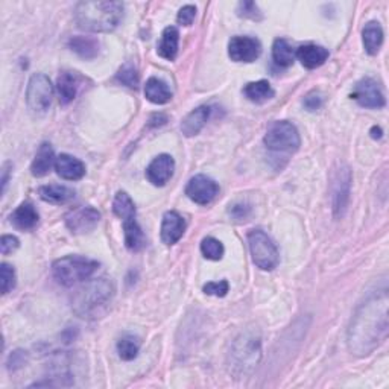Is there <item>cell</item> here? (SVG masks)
Segmentation results:
<instances>
[{"label":"cell","mask_w":389,"mask_h":389,"mask_svg":"<svg viewBox=\"0 0 389 389\" xmlns=\"http://www.w3.org/2000/svg\"><path fill=\"white\" fill-rule=\"evenodd\" d=\"M55 152L50 143H41L40 148H38L35 158L32 164H30V172H32L34 177L41 178L46 177L52 169V166H55Z\"/></svg>","instance_id":"cell-21"},{"label":"cell","mask_w":389,"mask_h":389,"mask_svg":"<svg viewBox=\"0 0 389 389\" xmlns=\"http://www.w3.org/2000/svg\"><path fill=\"white\" fill-rule=\"evenodd\" d=\"M204 294L211 295V296H225L230 291V285H228L227 280H219V281H209L207 285L202 287Z\"/></svg>","instance_id":"cell-36"},{"label":"cell","mask_w":389,"mask_h":389,"mask_svg":"<svg viewBox=\"0 0 389 389\" xmlns=\"http://www.w3.org/2000/svg\"><path fill=\"white\" fill-rule=\"evenodd\" d=\"M55 171L63 180L78 181L86 175V164L73 155L61 154L55 160Z\"/></svg>","instance_id":"cell-17"},{"label":"cell","mask_w":389,"mask_h":389,"mask_svg":"<svg viewBox=\"0 0 389 389\" xmlns=\"http://www.w3.org/2000/svg\"><path fill=\"white\" fill-rule=\"evenodd\" d=\"M68 48L84 59H95L99 55V48L101 46H99V41L93 37L76 35L68 40Z\"/></svg>","instance_id":"cell-26"},{"label":"cell","mask_w":389,"mask_h":389,"mask_svg":"<svg viewBox=\"0 0 389 389\" xmlns=\"http://www.w3.org/2000/svg\"><path fill=\"white\" fill-rule=\"evenodd\" d=\"M238 15H239V17L249 19V20H254V21H258V20L263 19L260 10H258V6L254 2H240L238 5Z\"/></svg>","instance_id":"cell-35"},{"label":"cell","mask_w":389,"mask_h":389,"mask_svg":"<svg viewBox=\"0 0 389 389\" xmlns=\"http://www.w3.org/2000/svg\"><path fill=\"white\" fill-rule=\"evenodd\" d=\"M321 105H323V97L321 95L316 93V91H312V93L304 97V106H306L309 111H316L321 108Z\"/></svg>","instance_id":"cell-40"},{"label":"cell","mask_w":389,"mask_h":389,"mask_svg":"<svg viewBox=\"0 0 389 389\" xmlns=\"http://www.w3.org/2000/svg\"><path fill=\"white\" fill-rule=\"evenodd\" d=\"M218 192V182L207 177V175H195L186 186V195L189 196V200L200 205L210 204L216 198Z\"/></svg>","instance_id":"cell-13"},{"label":"cell","mask_w":389,"mask_h":389,"mask_svg":"<svg viewBox=\"0 0 389 389\" xmlns=\"http://www.w3.org/2000/svg\"><path fill=\"white\" fill-rule=\"evenodd\" d=\"M371 135H372V139H380V137H382V129L374 126L371 129Z\"/></svg>","instance_id":"cell-43"},{"label":"cell","mask_w":389,"mask_h":389,"mask_svg":"<svg viewBox=\"0 0 389 389\" xmlns=\"http://www.w3.org/2000/svg\"><path fill=\"white\" fill-rule=\"evenodd\" d=\"M262 44L253 37H233L228 43V55L236 63H254L260 57Z\"/></svg>","instance_id":"cell-12"},{"label":"cell","mask_w":389,"mask_h":389,"mask_svg":"<svg viewBox=\"0 0 389 389\" xmlns=\"http://www.w3.org/2000/svg\"><path fill=\"white\" fill-rule=\"evenodd\" d=\"M262 357V342L257 330L251 329L236 338L230 352V370L238 377L253 371Z\"/></svg>","instance_id":"cell-4"},{"label":"cell","mask_w":389,"mask_h":389,"mask_svg":"<svg viewBox=\"0 0 389 389\" xmlns=\"http://www.w3.org/2000/svg\"><path fill=\"white\" fill-rule=\"evenodd\" d=\"M272 59L278 67H289L294 64L295 52L285 38H277L272 44Z\"/></svg>","instance_id":"cell-29"},{"label":"cell","mask_w":389,"mask_h":389,"mask_svg":"<svg viewBox=\"0 0 389 389\" xmlns=\"http://www.w3.org/2000/svg\"><path fill=\"white\" fill-rule=\"evenodd\" d=\"M210 113H211V108L207 105H201V106H198V108L190 111L181 124L182 134H184L186 137H193L196 134H200L201 129L205 126V124H207Z\"/></svg>","instance_id":"cell-20"},{"label":"cell","mask_w":389,"mask_h":389,"mask_svg":"<svg viewBox=\"0 0 389 389\" xmlns=\"http://www.w3.org/2000/svg\"><path fill=\"white\" fill-rule=\"evenodd\" d=\"M265 144L274 152H295L301 144L298 129L291 122H272L265 134Z\"/></svg>","instance_id":"cell-7"},{"label":"cell","mask_w":389,"mask_h":389,"mask_svg":"<svg viewBox=\"0 0 389 389\" xmlns=\"http://www.w3.org/2000/svg\"><path fill=\"white\" fill-rule=\"evenodd\" d=\"M363 48L368 55H377L383 44V29L379 21H370L362 30Z\"/></svg>","instance_id":"cell-25"},{"label":"cell","mask_w":389,"mask_h":389,"mask_svg":"<svg viewBox=\"0 0 389 389\" xmlns=\"http://www.w3.org/2000/svg\"><path fill=\"white\" fill-rule=\"evenodd\" d=\"M195 17H196V8L193 5H186L178 11L177 21L182 26H190L193 23Z\"/></svg>","instance_id":"cell-37"},{"label":"cell","mask_w":389,"mask_h":389,"mask_svg":"<svg viewBox=\"0 0 389 389\" xmlns=\"http://www.w3.org/2000/svg\"><path fill=\"white\" fill-rule=\"evenodd\" d=\"M101 220V213L95 207H76L64 216L66 227L73 234H86L93 231Z\"/></svg>","instance_id":"cell-10"},{"label":"cell","mask_w":389,"mask_h":389,"mask_svg":"<svg viewBox=\"0 0 389 389\" xmlns=\"http://www.w3.org/2000/svg\"><path fill=\"white\" fill-rule=\"evenodd\" d=\"M388 292L382 291L371 295L362 303L348 327V350L357 357L370 356L383 344L388 338Z\"/></svg>","instance_id":"cell-1"},{"label":"cell","mask_w":389,"mask_h":389,"mask_svg":"<svg viewBox=\"0 0 389 389\" xmlns=\"http://www.w3.org/2000/svg\"><path fill=\"white\" fill-rule=\"evenodd\" d=\"M175 171V162L169 154H160L149 163L146 169V178L151 184L157 187L164 186L172 178Z\"/></svg>","instance_id":"cell-14"},{"label":"cell","mask_w":389,"mask_h":389,"mask_svg":"<svg viewBox=\"0 0 389 389\" xmlns=\"http://www.w3.org/2000/svg\"><path fill=\"white\" fill-rule=\"evenodd\" d=\"M243 95L248 99V101L254 104H263L266 101H271V99L276 96V91H274L272 86L265 79L248 82L245 87H243Z\"/></svg>","instance_id":"cell-27"},{"label":"cell","mask_w":389,"mask_h":389,"mask_svg":"<svg viewBox=\"0 0 389 389\" xmlns=\"http://www.w3.org/2000/svg\"><path fill=\"white\" fill-rule=\"evenodd\" d=\"M26 352H21V350H17V352H14L11 356H10V361H8V368L15 371V370H19L21 368L23 365L26 363Z\"/></svg>","instance_id":"cell-41"},{"label":"cell","mask_w":389,"mask_h":389,"mask_svg":"<svg viewBox=\"0 0 389 389\" xmlns=\"http://www.w3.org/2000/svg\"><path fill=\"white\" fill-rule=\"evenodd\" d=\"M114 292L116 287L110 278L91 280L73 295L72 309L79 318L96 319L110 306Z\"/></svg>","instance_id":"cell-3"},{"label":"cell","mask_w":389,"mask_h":389,"mask_svg":"<svg viewBox=\"0 0 389 389\" xmlns=\"http://www.w3.org/2000/svg\"><path fill=\"white\" fill-rule=\"evenodd\" d=\"M11 172V163H5L2 166V193H5L6 184H8V175Z\"/></svg>","instance_id":"cell-42"},{"label":"cell","mask_w":389,"mask_h":389,"mask_svg":"<svg viewBox=\"0 0 389 389\" xmlns=\"http://www.w3.org/2000/svg\"><path fill=\"white\" fill-rule=\"evenodd\" d=\"M124 222V234H125V247L133 251V253H137V251H140L144 247V234L142 231V228L137 222L135 216L133 218H128L125 220H122Z\"/></svg>","instance_id":"cell-28"},{"label":"cell","mask_w":389,"mask_h":389,"mask_svg":"<svg viewBox=\"0 0 389 389\" xmlns=\"http://www.w3.org/2000/svg\"><path fill=\"white\" fill-rule=\"evenodd\" d=\"M124 17L122 2H79L75 6V21L88 32H111Z\"/></svg>","instance_id":"cell-2"},{"label":"cell","mask_w":389,"mask_h":389,"mask_svg":"<svg viewBox=\"0 0 389 389\" xmlns=\"http://www.w3.org/2000/svg\"><path fill=\"white\" fill-rule=\"evenodd\" d=\"M19 247H20V242L17 238H15V236L5 234V236H2V239H0V253H2L3 256L14 253V251Z\"/></svg>","instance_id":"cell-38"},{"label":"cell","mask_w":389,"mask_h":389,"mask_svg":"<svg viewBox=\"0 0 389 389\" xmlns=\"http://www.w3.org/2000/svg\"><path fill=\"white\" fill-rule=\"evenodd\" d=\"M113 211L122 220L135 216V205L131 196L126 192H117L113 200Z\"/></svg>","instance_id":"cell-31"},{"label":"cell","mask_w":389,"mask_h":389,"mask_svg":"<svg viewBox=\"0 0 389 389\" xmlns=\"http://www.w3.org/2000/svg\"><path fill=\"white\" fill-rule=\"evenodd\" d=\"M352 99L363 108H383L386 101L379 82L372 78H363L354 86Z\"/></svg>","instance_id":"cell-11"},{"label":"cell","mask_w":389,"mask_h":389,"mask_svg":"<svg viewBox=\"0 0 389 389\" xmlns=\"http://www.w3.org/2000/svg\"><path fill=\"white\" fill-rule=\"evenodd\" d=\"M295 57L298 58V61L304 67L314 70V68L321 67L325 63L327 58H329V50L323 48V46L309 43L300 46L295 52Z\"/></svg>","instance_id":"cell-18"},{"label":"cell","mask_w":389,"mask_h":389,"mask_svg":"<svg viewBox=\"0 0 389 389\" xmlns=\"http://www.w3.org/2000/svg\"><path fill=\"white\" fill-rule=\"evenodd\" d=\"M186 231V220L177 211H166L162 220V240L166 245H175Z\"/></svg>","instance_id":"cell-15"},{"label":"cell","mask_w":389,"mask_h":389,"mask_svg":"<svg viewBox=\"0 0 389 389\" xmlns=\"http://www.w3.org/2000/svg\"><path fill=\"white\" fill-rule=\"evenodd\" d=\"M81 82H82V76L78 72H70V70L61 72L57 79L59 102L63 105L70 104L76 97V95H78V91L81 88Z\"/></svg>","instance_id":"cell-16"},{"label":"cell","mask_w":389,"mask_h":389,"mask_svg":"<svg viewBox=\"0 0 389 389\" xmlns=\"http://www.w3.org/2000/svg\"><path fill=\"white\" fill-rule=\"evenodd\" d=\"M352 192V172L347 166L334 171L332 178V207L334 218H342L347 210Z\"/></svg>","instance_id":"cell-9"},{"label":"cell","mask_w":389,"mask_h":389,"mask_svg":"<svg viewBox=\"0 0 389 389\" xmlns=\"http://www.w3.org/2000/svg\"><path fill=\"white\" fill-rule=\"evenodd\" d=\"M53 97V86L48 76L35 73L28 82L26 104L29 110L37 114H43L49 110Z\"/></svg>","instance_id":"cell-8"},{"label":"cell","mask_w":389,"mask_h":389,"mask_svg":"<svg viewBox=\"0 0 389 389\" xmlns=\"http://www.w3.org/2000/svg\"><path fill=\"white\" fill-rule=\"evenodd\" d=\"M10 219H11V224L17 228V230L29 231L37 227L40 216H38V211L34 207V204L21 202L19 207L12 211Z\"/></svg>","instance_id":"cell-19"},{"label":"cell","mask_w":389,"mask_h":389,"mask_svg":"<svg viewBox=\"0 0 389 389\" xmlns=\"http://www.w3.org/2000/svg\"><path fill=\"white\" fill-rule=\"evenodd\" d=\"M178 43H180V32L175 26H167L162 38H160V43L157 46V53L162 58L167 61H173L178 55Z\"/></svg>","instance_id":"cell-22"},{"label":"cell","mask_w":389,"mask_h":389,"mask_svg":"<svg viewBox=\"0 0 389 389\" xmlns=\"http://www.w3.org/2000/svg\"><path fill=\"white\" fill-rule=\"evenodd\" d=\"M144 96L152 104L164 105L172 99V91L163 79L152 76L146 81V86H144Z\"/></svg>","instance_id":"cell-24"},{"label":"cell","mask_w":389,"mask_h":389,"mask_svg":"<svg viewBox=\"0 0 389 389\" xmlns=\"http://www.w3.org/2000/svg\"><path fill=\"white\" fill-rule=\"evenodd\" d=\"M230 215L234 218V219H238V220H242V219H247L249 216V213H251V207L248 204L245 202H236L233 205H230Z\"/></svg>","instance_id":"cell-39"},{"label":"cell","mask_w":389,"mask_h":389,"mask_svg":"<svg viewBox=\"0 0 389 389\" xmlns=\"http://www.w3.org/2000/svg\"><path fill=\"white\" fill-rule=\"evenodd\" d=\"M140 350V339L131 333H125L117 342V353L122 361H134Z\"/></svg>","instance_id":"cell-30"},{"label":"cell","mask_w":389,"mask_h":389,"mask_svg":"<svg viewBox=\"0 0 389 389\" xmlns=\"http://www.w3.org/2000/svg\"><path fill=\"white\" fill-rule=\"evenodd\" d=\"M38 195H40V198L44 202L63 205L73 200L75 190H72L67 186H61V184H48V186H41L40 189H38Z\"/></svg>","instance_id":"cell-23"},{"label":"cell","mask_w":389,"mask_h":389,"mask_svg":"<svg viewBox=\"0 0 389 389\" xmlns=\"http://www.w3.org/2000/svg\"><path fill=\"white\" fill-rule=\"evenodd\" d=\"M0 286H2V294L11 292L15 287V271L5 262L0 265Z\"/></svg>","instance_id":"cell-34"},{"label":"cell","mask_w":389,"mask_h":389,"mask_svg":"<svg viewBox=\"0 0 389 389\" xmlns=\"http://www.w3.org/2000/svg\"><path fill=\"white\" fill-rule=\"evenodd\" d=\"M116 79L129 88H137V86H139V72H137V67L133 63H125L119 68Z\"/></svg>","instance_id":"cell-33"},{"label":"cell","mask_w":389,"mask_h":389,"mask_svg":"<svg viewBox=\"0 0 389 389\" xmlns=\"http://www.w3.org/2000/svg\"><path fill=\"white\" fill-rule=\"evenodd\" d=\"M248 245L251 258L257 268L262 271H272L277 268L280 262L277 245L265 231L251 230L248 233Z\"/></svg>","instance_id":"cell-6"},{"label":"cell","mask_w":389,"mask_h":389,"mask_svg":"<svg viewBox=\"0 0 389 389\" xmlns=\"http://www.w3.org/2000/svg\"><path fill=\"white\" fill-rule=\"evenodd\" d=\"M201 253L205 258H207V260H215V262L220 260L224 256L222 242L211 238V236H209V238H204L201 242Z\"/></svg>","instance_id":"cell-32"},{"label":"cell","mask_w":389,"mask_h":389,"mask_svg":"<svg viewBox=\"0 0 389 389\" xmlns=\"http://www.w3.org/2000/svg\"><path fill=\"white\" fill-rule=\"evenodd\" d=\"M99 269V262L82 256H67L53 262L52 274L59 285L72 287L88 280Z\"/></svg>","instance_id":"cell-5"}]
</instances>
